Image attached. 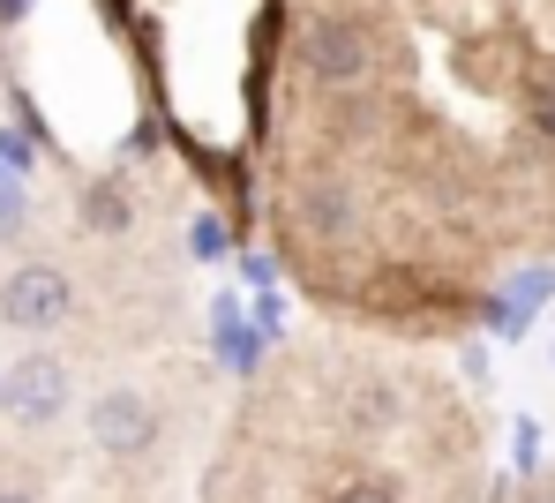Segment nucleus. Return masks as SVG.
I'll return each mask as SVG.
<instances>
[{
    "mask_svg": "<svg viewBox=\"0 0 555 503\" xmlns=\"http://www.w3.org/2000/svg\"><path fill=\"white\" fill-rule=\"evenodd\" d=\"M548 369H555V338H548Z\"/></svg>",
    "mask_w": 555,
    "mask_h": 503,
    "instance_id": "1a4fd4ad",
    "label": "nucleus"
},
{
    "mask_svg": "<svg viewBox=\"0 0 555 503\" xmlns=\"http://www.w3.org/2000/svg\"><path fill=\"white\" fill-rule=\"evenodd\" d=\"M495 413L443 346L315 323L233 384L195 503H495Z\"/></svg>",
    "mask_w": 555,
    "mask_h": 503,
    "instance_id": "f03ea898",
    "label": "nucleus"
},
{
    "mask_svg": "<svg viewBox=\"0 0 555 503\" xmlns=\"http://www.w3.org/2000/svg\"><path fill=\"white\" fill-rule=\"evenodd\" d=\"M83 443L91 459L120 474H173L181 451V391H166L158 376H113L83 399Z\"/></svg>",
    "mask_w": 555,
    "mask_h": 503,
    "instance_id": "7ed1b4c3",
    "label": "nucleus"
},
{
    "mask_svg": "<svg viewBox=\"0 0 555 503\" xmlns=\"http://www.w3.org/2000/svg\"><path fill=\"white\" fill-rule=\"evenodd\" d=\"M248 210L323 323L473 346L555 271V0H278Z\"/></svg>",
    "mask_w": 555,
    "mask_h": 503,
    "instance_id": "f257e3e1",
    "label": "nucleus"
},
{
    "mask_svg": "<svg viewBox=\"0 0 555 503\" xmlns=\"http://www.w3.org/2000/svg\"><path fill=\"white\" fill-rule=\"evenodd\" d=\"M68 315H76V279H68V263L23 256V263L0 279V323H8V331L53 338V331H68Z\"/></svg>",
    "mask_w": 555,
    "mask_h": 503,
    "instance_id": "39448f33",
    "label": "nucleus"
},
{
    "mask_svg": "<svg viewBox=\"0 0 555 503\" xmlns=\"http://www.w3.org/2000/svg\"><path fill=\"white\" fill-rule=\"evenodd\" d=\"M0 503H53V489H46V481H23V474H8V481H0Z\"/></svg>",
    "mask_w": 555,
    "mask_h": 503,
    "instance_id": "6e6552de",
    "label": "nucleus"
},
{
    "mask_svg": "<svg viewBox=\"0 0 555 503\" xmlns=\"http://www.w3.org/2000/svg\"><path fill=\"white\" fill-rule=\"evenodd\" d=\"M555 301V271H526V279H511L503 294H495V315H488V331L511 346V338H526L533 331V315Z\"/></svg>",
    "mask_w": 555,
    "mask_h": 503,
    "instance_id": "423d86ee",
    "label": "nucleus"
},
{
    "mask_svg": "<svg viewBox=\"0 0 555 503\" xmlns=\"http://www.w3.org/2000/svg\"><path fill=\"white\" fill-rule=\"evenodd\" d=\"M68 405H76V369H68V353L30 346V353H15V361L0 369V421H8L15 436H53V428L68 421Z\"/></svg>",
    "mask_w": 555,
    "mask_h": 503,
    "instance_id": "20e7f679",
    "label": "nucleus"
},
{
    "mask_svg": "<svg viewBox=\"0 0 555 503\" xmlns=\"http://www.w3.org/2000/svg\"><path fill=\"white\" fill-rule=\"evenodd\" d=\"M495 503H555V459L518 466L511 481H495Z\"/></svg>",
    "mask_w": 555,
    "mask_h": 503,
    "instance_id": "0eeeda50",
    "label": "nucleus"
}]
</instances>
